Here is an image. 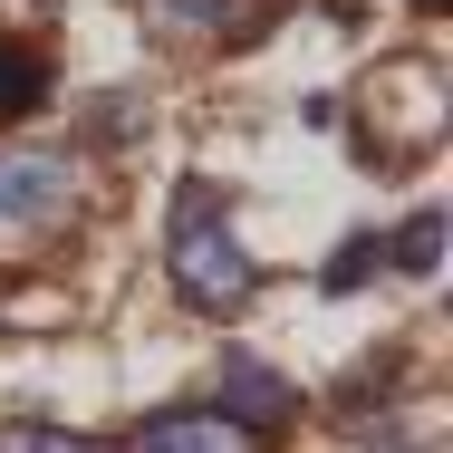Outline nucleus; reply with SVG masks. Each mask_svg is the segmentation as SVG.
Returning a JSON list of instances; mask_svg holds the SVG:
<instances>
[{"label": "nucleus", "mask_w": 453, "mask_h": 453, "mask_svg": "<svg viewBox=\"0 0 453 453\" xmlns=\"http://www.w3.org/2000/svg\"><path fill=\"white\" fill-rule=\"evenodd\" d=\"M68 203H78V174H68V155L0 145V212H10V222H68Z\"/></svg>", "instance_id": "obj_2"}, {"label": "nucleus", "mask_w": 453, "mask_h": 453, "mask_svg": "<svg viewBox=\"0 0 453 453\" xmlns=\"http://www.w3.org/2000/svg\"><path fill=\"white\" fill-rule=\"evenodd\" d=\"M376 261H386V242H366V232H357V242H348V251L328 261V289H357V280L376 271Z\"/></svg>", "instance_id": "obj_8"}, {"label": "nucleus", "mask_w": 453, "mask_h": 453, "mask_svg": "<svg viewBox=\"0 0 453 453\" xmlns=\"http://www.w3.org/2000/svg\"><path fill=\"white\" fill-rule=\"evenodd\" d=\"M0 453H106V444L68 434V425H0Z\"/></svg>", "instance_id": "obj_6"}, {"label": "nucleus", "mask_w": 453, "mask_h": 453, "mask_svg": "<svg viewBox=\"0 0 453 453\" xmlns=\"http://www.w3.org/2000/svg\"><path fill=\"white\" fill-rule=\"evenodd\" d=\"M165 271H174V299L183 309H203V319H222V309H242L251 299V251H242V232L222 222V203L212 193H183L174 212V242H165Z\"/></svg>", "instance_id": "obj_1"}, {"label": "nucleus", "mask_w": 453, "mask_h": 453, "mask_svg": "<svg viewBox=\"0 0 453 453\" xmlns=\"http://www.w3.org/2000/svg\"><path fill=\"white\" fill-rule=\"evenodd\" d=\"M280 415H299V395H289V376L261 357H222V425H242V434H261Z\"/></svg>", "instance_id": "obj_3"}, {"label": "nucleus", "mask_w": 453, "mask_h": 453, "mask_svg": "<svg viewBox=\"0 0 453 453\" xmlns=\"http://www.w3.org/2000/svg\"><path fill=\"white\" fill-rule=\"evenodd\" d=\"M135 453H261V444L242 425H222V415H155L135 434Z\"/></svg>", "instance_id": "obj_4"}, {"label": "nucleus", "mask_w": 453, "mask_h": 453, "mask_svg": "<svg viewBox=\"0 0 453 453\" xmlns=\"http://www.w3.org/2000/svg\"><path fill=\"white\" fill-rule=\"evenodd\" d=\"M49 106V68L29 58V49H0V126H19V116H39Z\"/></svg>", "instance_id": "obj_5"}, {"label": "nucleus", "mask_w": 453, "mask_h": 453, "mask_svg": "<svg viewBox=\"0 0 453 453\" xmlns=\"http://www.w3.org/2000/svg\"><path fill=\"white\" fill-rule=\"evenodd\" d=\"M434 251H444V212H415V222H405V232H395V271H434Z\"/></svg>", "instance_id": "obj_7"}, {"label": "nucleus", "mask_w": 453, "mask_h": 453, "mask_svg": "<svg viewBox=\"0 0 453 453\" xmlns=\"http://www.w3.org/2000/svg\"><path fill=\"white\" fill-rule=\"evenodd\" d=\"M415 10H444V0H415Z\"/></svg>", "instance_id": "obj_9"}]
</instances>
